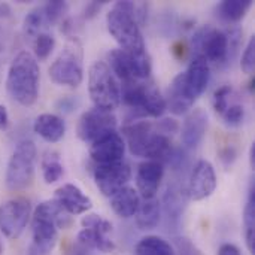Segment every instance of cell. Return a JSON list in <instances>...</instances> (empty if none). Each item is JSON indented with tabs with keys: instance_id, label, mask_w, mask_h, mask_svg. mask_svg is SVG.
Returning a JSON list of instances; mask_svg holds the SVG:
<instances>
[{
	"instance_id": "cell-45",
	"label": "cell",
	"mask_w": 255,
	"mask_h": 255,
	"mask_svg": "<svg viewBox=\"0 0 255 255\" xmlns=\"http://www.w3.org/2000/svg\"><path fill=\"white\" fill-rule=\"evenodd\" d=\"M67 255H90L88 254V250L87 248H84L82 245H79L78 242L73 245V248L69 251V254Z\"/></svg>"
},
{
	"instance_id": "cell-40",
	"label": "cell",
	"mask_w": 255,
	"mask_h": 255,
	"mask_svg": "<svg viewBox=\"0 0 255 255\" xmlns=\"http://www.w3.org/2000/svg\"><path fill=\"white\" fill-rule=\"evenodd\" d=\"M175 247H176L178 255H200L199 250L187 238H176Z\"/></svg>"
},
{
	"instance_id": "cell-26",
	"label": "cell",
	"mask_w": 255,
	"mask_h": 255,
	"mask_svg": "<svg viewBox=\"0 0 255 255\" xmlns=\"http://www.w3.org/2000/svg\"><path fill=\"white\" fill-rule=\"evenodd\" d=\"M244 224H245V242L250 254L255 255V185L251 182L248 190V199L244 209Z\"/></svg>"
},
{
	"instance_id": "cell-19",
	"label": "cell",
	"mask_w": 255,
	"mask_h": 255,
	"mask_svg": "<svg viewBox=\"0 0 255 255\" xmlns=\"http://www.w3.org/2000/svg\"><path fill=\"white\" fill-rule=\"evenodd\" d=\"M208 114L203 109H193L182 124V143L187 149H194L200 145L208 130Z\"/></svg>"
},
{
	"instance_id": "cell-9",
	"label": "cell",
	"mask_w": 255,
	"mask_h": 255,
	"mask_svg": "<svg viewBox=\"0 0 255 255\" xmlns=\"http://www.w3.org/2000/svg\"><path fill=\"white\" fill-rule=\"evenodd\" d=\"M227 34L212 25H202L191 37V51L196 55H203L208 63L218 67L227 66Z\"/></svg>"
},
{
	"instance_id": "cell-41",
	"label": "cell",
	"mask_w": 255,
	"mask_h": 255,
	"mask_svg": "<svg viewBox=\"0 0 255 255\" xmlns=\"http://www.w3.org/2000/svg\"><path fill=\"white\" fill-rule=\"evenodd\" d=\"M236 158H238V151L233 146H226L220 151V160L224 164V167H227V169L235 164Z\"/></svg>"
},
{
	"instance_id": "cell-34",
	"label": "cell",
	"mask_w": 255,
	"mask_h": 255,
	"mask_svg": "<svg viewBox=\"0 0 255 255\" xmlns=\"http://www.w3.org/2000/svg\"><path fill=\"white\" fill-rule=\"evenodd\" d=\"M82 229H90V230H96V232H100V233H105V235H109L112 232V224L103 218L102 215H97V214H87L82 221Z\"/></svg>"
},
{
	"instance_id": "cell-24",
	"label": "cell",
	"mask_w": 255,
	"mask_h": 255,
	"mask_svg": "<svg viewBox=\"0 0 255 255\" xmlns=\"http://www.w3.org/2000/svg\"><path fill=\"white\" fill-rule=\"evenodd\" d=\"M134 217H136V226L140 230L143 232L154 230L160 224V220H161V205L157 197L143 199Z\"/></svg>"
},
{
	"instance_id": "cell-23",
	"label": "cell",
	"mask_w": 255,
	"mask_h": 255,
	"mask_svg": "<svg viewBox=\"0 0 255 255\" xmlns=\"http://www.w3.org/2000/svg\"><path fill=\"white\" fill-rule=\"evenodd\" d=\"M140 205L139 194L131 187H124L111 197V208L120 218H131L136 215Z\"/></svg>"
},
{
	"instance_id": "cell-12",
	"label": "cell",
	"mask_w": 255,
	"mask_h": 255,
	"mask_svg": "<svg viewBox=\"0 0 255 255\" xmlns=\"http://www.w3.org/2000/svg\"><path fill=\"white\" fill-rule=\"evenodd\" d=\"M131 178V169L124 161L111 164H97L94 169V182L100 193L106 197H112L115 193L127 187Z\"/></svg>"
},
{
	"instance_id": "cell-20",
	"label": "cell",
	"mask_w": 255,
	"mask_h": 255,
	"mask_svg": "<svg viewBox=\"0 0 255 255\" xmlns=\"http://www.w3.org/2000/svg\"><path fill=\"white\" fill-rule=\"evenodd\" d=\"M185 75V82L194 99L197 100L208 88L211 79V66L203 55L193 57L191 63L188 64Z\"/></svg>"
},
{
	"instance_id": "cell-14",
	"label": "cell",
	"mask_w": 255,
	"mask_h": 255,
	"mask_svg": "<svg viewBox=\"0 0 255 255\" xmlns=\"http://www.w3.org/2000/svg\"><path fill=\"white\" fill-rule=\"evenodd\" d=\"M185 199L187 191H184V187L179 182H172L167 185L163 196V203L160 205L164 215V226L169 233H176L181 227L182 215L185 211Z\"/></svg>"
},
{
	"instance_id": "cell-8",
	"label": "cell",
	"mask_w": 255,
	"mask_h": 255,
	"mask_svg": "<svg viewBox=\"0 0 255 255\" xmlns=\"http://www.w3.org/2000/svg\"><path fill=\"white\" fill-rule=\"evenodd\" d=\"M109 69L121 84L134 81H146L152 72V63L148 51L126 52L123 49H112L109 52Z\"/></svg>"
},
{
	"instance_id": "cell-13",
	"label": "cell",
	"mask_w": 255,
	"mask_h": 255,
	"mask_svg": "<svg viewBox=\"0 0 255 255\" xmlns=\"http://www.w3.org/2000/svg\"><path fill=\"white\" fill-rule=\"evenodd\" d=\"M217 173L208 160H199L193 167L187 185V197L200 202L214 194L217 190Z\"/></svg>"
},
{
	"instance_id": "cell-39",
	"label": "cell",
	"mask_w": 255,
	"mask_h": 255,
	"mask_svg": "<svg viewBox=\"0 0 255 255\" xmlns=\"http://www.w3.org/2000/svg\"><path fill=\"white\" fill-rule=\"evenodd\" d=\"M79 106V99L75 96H64L60 97L55 103L57 111H60L61 114H72L73 111H76V108Z\"/></svg>"
},
{
	"instance_id": "cell-15",
	"label": "cell",
	"mask_w": 255,
	"mask_h": 255,
	"mask_svg": "<svg viewBox=\"0 0 255 255\" xmlns=\"http://www.w3.org/2000/svg\"><path fill=\"white\" fill-rule=\"evenodd\" d=\"M126 152V142L117 131H111L91 143L90 157L97 164H111L123 161Z\"/></svg>"
},
{
	"instance_id": "cell-37",
	"label": "cell",
	"mask_w": 255,
	"mask_h": 255,
	"mask_svg": "<svg viewBox=\"0 0 255 255\" xmlns=\"http://www.w3.org/2000/svg\"><path fill=\"white\" fill-rule=\"evenodd\" d=\"M241 67L245 73L253 75L255 69V37L253 36L242 54V60H241Z\"/></svg>"
},
{
	"instance_id": "cell-35",
	"label": "cell",
	"mask_w": 255,
	"mask_h": 255,
	"mask_svg": "<svg viewBox=\"0 0 255 255\" xmlns=\"http://www.w3.org/2000/svg\"><path fill=\"white\" fill-rule=\"evenodd\" d=\"M233 93V88L230 85H223L220 88L215 90L214 93V109L223 115L226 112V109L229 108V97Z\"/></svg>"
},
{
	"instance_id": "cell-10",
	"label": "cell",
	"mask_w": 255,
	"mask_h": 255,
	"mask_svg": "<svg viewBox=\"0 0 255 255\" xmlns=\"http://www.w3.org/2000/svg\"><path fill=\"white\" fill-rule=\"evenodd\" d=\"M30 218V202L24 197L10 199L0 206V232L7 239H18L24 233Z\"/></svg>"
},
{
	"instance_id": "cell-31",
	"label": "cell",
	"mask_w": 255,
	"mask_h": 255,
	"mask_svg": "<svg viewBox=\"0 0 255 255\" xmlns=\"http://www.w3.org/2000/svg\"><path fill=\"white\" fill-rule=\"evenodd\" d=\"M54 46H55V37L48 33V31H43L40 34H37L34 39H33V49H34V58L39 60V61H43L46 60L51 52L54 51Z\"/></svg>"
},
{
	"instance_id": "cell-5",
	"label": "cell",
	"mask_w": 255,
	"mask_h": 255,
	"mask_svg": "<svg viewBox=\"0 0 255 255\" xmlns=\"http://www.w3.org/2000/svg\"><path fill=\"white\" fill-rule=\"evenodd\" d=\"M49 78L61 87L78 88L84 81V48L78 37H69L63 51L49 66Z\"/></svg>"
},
{
	"instance_id": "cell-17",
	"label": "cell",
	"mask_w": 255,
	"mask_h": 255,
	"mask_svg": "<svg viewBox=\"0 0 255 255\" xmlns=\"http://www.w3.org/2000/svg\"><path fill=\"white\" fill-rule=\"evenodd\" d=\"M164 100L166 109H169L173 115H184L193 108L196 99L187 87L184 73H179L173 78L167 90V99Z\"/></svg>"
},
{
	"instance_id": "cell-4",
	"label": "cell",
	"mask_w": 255,
	"mask_h": 255,
	"mask_svg": "<svg viewBox=\"0 0 255 255\" xmlns=\"http://www.w3.org/2000/svg\"><path fill=\"white\" fill-rule=\"evenodd\" d=\"M121 100L130 108L134 118H158L166 111V100L152 81H134L123 84Z\"/></svg>"
},
{
	"instance_id": "cell-1",
	"label": "cell",
	"mask_w": 255,
	"mask_h": 255,
	"mask_svg": "<svg viewBox=\"0 0 255 255\" xmlns=\"http://www.w3.org/2000/svg\"><path fill=\"white\" fill-rule=\"evenodd\" d=\"M72 226V215L55 200L37 205L31 217V244L27 255H49L55 247L58 230Z\"/></svg>"
},
{
	"instance_id": "cell-43",
	"label": "cell",
	"mask_w": 255,
	"mask_h": 255,
	"mask_svg": "<svg viewBox=\"0 0 255 255\" xmlns=\"http://www.w3.org/2000/svg\"><path fill=\"white\" fill-rule=\"evenodd\" d=\"M218 255H241V251L235 245H232V244H224L220 248Z\"/></svg>"
},
{
	"instance_id": "cell-42",
	"label": "cell",
	"mask_w": 255,
	"mask_h": 255,
	"mask_svg": "<svg viewBox=\"0 0 255 255\" xmlns=\"http://www.w3.org/2000/svg\"><path fill=\"white\" fill-rule=\"evenodd\" d=\"M106 1H90L87 6H85V9H84V18H93L96 13H99V10H100V7L105 4Z\"/></svg>"
},
{
	"instance_id": "cell-6",
	"label": "cell",
	"mask_w": 255,
	"mask_h": 255,
	"mask_svg": "<svg viewBox=\"0 0 255 255\" xmlns=\"http://www.w3.org/2000/svg\"><path fill=\"white\" fill-rule=\"evenodd\" d=\"M88 93L94 108L112 112L121 103V88L105 61H96L88 70Z\"/></svg>"
},
{
	"instance_id": "cell-36",
	"label": "cell",
	"mask_w": 255,
	"mask_h": 255,
	"mask_svg": "<svg viewBox=\"0 0 255 255\" xmlns=\"http://www.w3.org/2000/svg\"><path fill=\"white\" fill-rule=\"evenodd\" d=\"M224 123L230 127H238L245 120V108L242 105H232L223 114Z\"/></svg>"
},
{
	"instance_id": "cell-27",
	"label": "cell",
	"mask_w": 255,
	"mask_h": 255,
	"mask_svg": "<svg viewBox=\"0 0 255 255\" xmlns=\"http://www.w3.org/2000/svg\"><path fill=\"white\" fill-rule=\"evenodd\" d=\"M136 255H175V248L170 242L160 236H145L142 238L136 248Z\"/></svg>"
},
{
	"instance_id": "cell-29",
	"label": "cell",
	"mask_w": 255,
	"mask_h": 255,
	"mask_svg": "<svg viewBox=\"0 0 255 255\" xmlns=\"http://www.w3.org/2000/svg\"><path fill=\"white\" fill-rule=\"evenodd\" d=\"M40 167H42L43 181L46 184H54L60 181L61 176L64 175V167L61 163L60 154L57 151H46L42 158Z\"/></svg>"
},
{
	"instance_id": "cell-3",
	"label": "cell",
	"mask_w": 255,
	"mask_h": 255,
	"mask_svg": "<svg viewBox=\"0 0 255 255\" xmlns=\"http://www.w3.org/2000/svg\"><path fill=\"white\" fill-rule=\"evenodd\" d=\"M134 1H117L106 15V25L111 36L120 45V49L126 52H143L146 51L145 40L134 15Z\"/></svg>"
},
{
	"instance_id": "cell-18",
	"label": "cell",
	"mask_w": 255,
	"mask_h": 255,
	"mask_svg": "<svg viewBox=\"0 0 255 255\" xmlns=\"http://www.w3.org/2000/svg\"><path fill=\"white\" fill-rule=\"evenodd\" d=\"M54 199L69 215H82L93 208V202L75 184H64L55 190Z\"/></svg>"
},
{
	"instance_id": "cell-28",
	"label": "cell",
	"mask_w": 255,
	"mask_h": 255,
	"mask_svg": "<svg viewBox=\"0 0 255 255\" xmlns=\"http://www.w3.org/2000/svg\"><path fill=\"white\" fill-rule=\"evenodd\" d=\"M251 6V0H226L217 6V15L227 22H238L247 15Z\"/></svg>"
},
{
	"instance_id": "cell-30",
	"label": "cell",
	"mask_w": 255,
	"mask_h": 255,
	"mask_svg": "<svg viewBox=\"0 0 255 255\" xmlns=\"http://www.w3.org/2000/svg\"><path fill=\"white\" fill-rule=\"evenodd\" d=\"M46 27H48V24H46L42 6L30 10L22 21V31H24L25 37L31 39V42L37 34L43 33V28H46Z\"/></svg>"
},
{
	"instance_id": "cell-44",
	"label": "cell",
	"mask_w": 255,
	"mask_h": 255,
	"mask_svg": "<svg viewBox=\"0 0 255 255\" xmlns=\"http://www.w3.org/2000/svg\"><path fill=\"white\" fill-rule=\"evenodd\" d=\"M9 124V115H7V111L4 106L0 105V128L4 130Z\"/></svg>"
},
{
	"instance_id": "cell-47",
	"label": "cell",
	"mask_w": 255,
	"mask_h": 255,
	"mask_svg": "<svg viewBox=\"0 0 255 255\" xmlns=\"http://www.w3.org/2000/svg\"><path fill=\"white\" fill-rule=\"evenodd\" d=\"M250 166L251 169H255V143H251V148H250Z\"/></svg>"
},
{
	"instance_id": "cell-16",
	"label": "cell",
	"mask_w": 255,
	"mask_h": 255,
	"mask_svg": "<svg viewBox=\"0 0 255 255\" xmlns=\"http://www.w3.org/2000/svg\"><path fill=\"white\" fill-rule=\"evenodd\" d=\"M164 176V164L160 161L146 160L137 167L136 185L142 199H154L158 193L160 184Z\"/></svg>"
},
{
	"instance_id": "cell-7",
	"label": "cell",
	"mask_w": 255,
	"mask_h": 255,
	"mask_svg": "<svg viewBox=\"0 0 255 255\" xmlns=\"http://www.w3.org/2000/svg\"><path fill=\"white\" fill-rule=\"evenodd\" d=\"M36 145L33 140L24 139L21 140L6 167L4 182L7 190L10 191H21L31 185L34 178V167H36Z\"/></svg>"
},
{
	"instance_id": "cell-38",
	"label": "cell",
	"mask_w": 255,
	"mask_h": 255,
	"mask_svg": "<svg viewBox=\"0 0 255 255\" xmlns=\"http://www.w3.org/2000/svg\"><path fill=\"white\" fill-rule=\"evenodd\" d=\"M154 128L160 134H164V136L170 137L172 134H175L178 131L179 124H178V121L175 118H163L157 124H154Z\"/></svg>"
},
{
	"instance_id": "cell-11",
	"label": "cell",
	"mask_w": 255,
	"mask_h": 255,
	"mask_svg": "<svg viewBox=\"0 0 255 255\" xmlns=\"http://www.w3.org/2000/svg\"><path fill=\"white\" fill-rule=\"evenodd\" d=\"M117 128V117L114 112L93 108L84 112L76 126V134L84 142H96L102 136L115 131Z\"/></svg>"
},
{
	"instance_id": "cell-22",
	"label": "cell",
	"mask_w": 255,
	"mask_h": 255,
	"mask_svg": "<svg viewBox=\"0 0 255 255\" xmlns=\"http://www.w3.org/2000/svg\"><path fill=\"white\" fill-rule=\"evenodd\" d=\"M33 130L49 143L60 142L66 134V123L55 114H42L34 120Z\"/></svg>"
},
{
	"instance_id": "cell-25",
	"label": "cell",
	"mask_w": 255,
	"mask_h": 255,
	"mask_svg": "<svg viewBox=\"0 0 255 255\" xmlns=\"http://www.w3.org/2000/svg\"><path fill=\"white\" fill-rule=\"evenodd\" d=\"M78 244L87 248L88 251H99V253H112L115 250L114 241L109 238V235L90 230V229H82L78 233Z\"/></svg>"
},
{
	"instance_id": "cell-32",
	"label": "cell",
	"mask_w": 255,
	"mask_h": 255,
	"mask_svg": "<svg viewBox=\"0 0 255 255\" xmlns=\"http://www.w3.org/2000/svg\"><path fill=\"white\" fill-rule=\"evenodd\" d=\"M42 9H43V13H45L46 24L49 27L52 24H57V22L63 21L64 15L69 10V4L66 1H61V0H52V1H46L42 6Z\"/></svg>"
},
{
	"instance_id": "cell-46",
	"label": "cell",
	"mask_w": 255,
	"mask_h": 255,
	"mask_svg": "<svg viewBox=\"0 0 255 255\" xmlns=\"http://www.w3.org/2000/svg\"><path fill=\"white\" fill-rule=\"evenodd\" d=\"M10 15V7L6 3H0V18H7Z\"/></svg>"
},
{
	"instance_id": "cell-33",
	"label": "cell",
	"mask_w": 255,
	"mask_h": 255,
	"mask_svg": "<svg viewBox=\"0 0 255 255\" xmlns=\"http://www.w3.org/2000/svg\"><path fill=\"white\" fill-rule=\"evenodd\" d=\"M226 34H227V42H229V46H227V66H230L235 61V58L238 57V54H239L244 31H242L241 27L236 25V27H232L230 30H227Z\"/></svg>"
},
{
	"instance_id": "cell-48",
	"label": "cell",
	"mask_w": 255,
	"mask_h": 255,
	"mask_svg": "<svg viewBox=\"0 0 255 255\" xmlns=\"http://www.w3.org/2000/svg\"><path fill=\"white\" fill-rule=\"evenodd\" d=\"M3 254V245H1V241H0V255Z\"/></svg>"
},
{
	"instance_id": "cell-2",
	"label": "cell",
	"mask_w": 255,
	"mask_h": 255,
	"mask_svg": "<svg viewBox=\"0 0 255 255\" xmlns=\"http://www.w3.org/2000/svg\"><path fill=\"white\" fill-rule=\"evenodd\" d=\"M40 69L37 60L28 51H21L12 60L7 76L6 90L12 100L21 106H31L39 97Z\"/></svg>"
},
{
	"instance_id": "cell-21",
	"label": "cell",
	"mask_w": 255,
	"mask_h": 255,
	"mask_svg": "<svg viewBox=\"0 0 255 255\" xmlns=\"http://www.w3.org/2000/svg\"><path fill=\"white\" fill-rule=\"evenodd\" d=\"M152 133L154 124L149 121H133L123 128V134L127 139L128 149L136 157H143Z\"/></svg>"
}]
</instances>
